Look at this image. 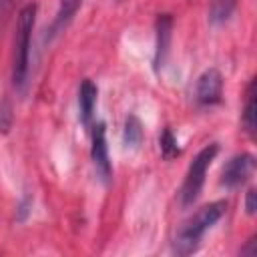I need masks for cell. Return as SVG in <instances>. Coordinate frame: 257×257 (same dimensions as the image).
<instances>
[{
	"label": "cell",
	"instance_id": "obj_9",
	"mask_svg": "<svg viewBox=\"0 0 257 257\" xmlns=\"http://www.w3.org/2000/svg\"><path fill=\"white\" fill-rule=\"evenodd\" d=\"M255 80L249 82V88H247V102H245V110H243V124H245V131L249 135L255 133V126H257V112H255Z\"/></svg>",
	"mask_w": 257,
	"mask_h": 257
},
{
	"label": "cell",
	"instance_id": "obj_13",
	"mask_svg": "<svg viewBox=\"0 0 257 257\" xmlns=\"http://www.w3.org/2000/svg\"><path fill=\"white\" fill-rule=\"evenodd\" d=\"M161 153H163L165 159H173V157L179 155L177 141H175V137H173V133L169 128H165L163 135H161Z\"/></svg>",
	"mask_w": 257,
	"mask_h": 257
},
{
	"label": "cell",
	"instance_id": "obj_8",
	"mask_svg": "<svg viewBox=\"0 0 257 257\" xmlns=\"http://www.w3.org/2000/svg\"><path fill=\"white\" fill-rule=\"evenodd\" d=\"M96 86L90 78H84L78 90V108H80V120L84 126H90L92 122V112H94V104H96Z\"/></svg>",
	"mask_w": 257,
	"mask_h": 257
},
{
	"label": "cell",
	"instance_id": "obj_3",
	"mask_svg": "<svg viewBox=\"0 0 257 257\" xmlns=\"http://www.w3.org/2000/svg\"><path fill=\"white\" fill-rule=\"evenodd\" d=\"M219 153V147L213 143V145H207L195 159L193 163L189 165V171H187V177L183 181V187H181V205L183 207H189L193 205L199 195H201V189H203V183H205V173L211 165V161L215 159V155Z\"/></svg>",
	"mask_w": 257,
	"mask_h": 257
},
{
	"label": "cell",
	"instance_id": "obj_7",
	"mask_svg": "<svg viewBox=\"0 0 257 257\" xmlns=\"http://www.w3.org/2000/svg\"><path fill=\"white\" fill-rule=\"evenodd\" d=\"M171 30H173V18L169 14H161L157 18V50H155V70H159L165 64L169 44H171Z\"/></svg>",
	"mask_w": 257,
	"mask_h": 257
},
{
	"label": "cell",
	"instance_id": "obj_15",
	"mask_svg": "<svg viewBox=\"0 0 257 257\" xmlns=\"http://www.w3.org/2000/svg\"><path fill=\"white\" fill-rule=\"evenodd\" d=\"M10 4H12V0H0V12H4Z\"/></svg>",
	"mask_w": 257,
	"mask_h": 257
},
{
	"label": "cell",
	"instance_id": "obj_11",
	"mask_svg": "<svg viewBox=\"0 0 257 257\" xmlns=\"http://www.w3.org/2000/svg\"><path fill=\"white\" fill-rule=\"evenodd\" d=\"M80 4H82V0H60V8H58L56 20H54V24H52V34H54L58 28H62V26L76 14V10L80 8Z\"/></svg>",
	"mask_w": 257,
	"mask_h": 257
},
{
	"label": "cell",
	"instance_id": "obj_1",
	"mask_svg": "<svg viewBox=\"0 0 257 257\" xmlns=\"http://www.w3.org/2000/svg\"><path fill=\"white\" fill-rule=\"evenodd\" d=\"M227 211V203L225 201H215V203H209L205 207H201L189 221L183 223V227L179 229L177 237H175V251L179 255H189L193 253L199 243H201V237L205 235L207 229H211L221 217L223 213Z\"/></svg>",
	"mask_w": 257,
	"mask_h": 257
},
{
	"label": "cell",
	"instance_id": "obj_14",
	"mask_svg": "<svg viewBox=\"0 0 257 257\" xmlns=\"http://www.w3.org/2000/svg\"><path fill=\"white\" fill-rule=\"evenodd\" d=\"M245 209H247V213H249V215H253V213H255V209H257V193H255V189H249V191H247Z\"/></svg>",
	"mask_w": 257,
	"mask_h": 257
},
{
	"label": "cell",
	"instance_id": "obj_6",
	"mask_svg": "<svg viewBox=\"0 0 257 257\" xmlns=\"http://www.w3.org/2000/svg\"><path fill=\"white\" fill-rule=\"evenodd\" d=\"M92 161L98 171V175L108 181L110 177V161H108V147H106V126L104 122H98L92 131Z\"/></svg>",
	"mask_w": 257,
	"mask_h": 257
},
{
	"label": "cell",
	"instance_id": "obj_10",
	"mask_svg": "<svg viewBox=\"0 0 257 257\" xmlns=\"http://www.w3.org/2000/svg\"><path fill=\"white\" fill-rule=\"evenodd\" d=\"M141 141H143V124L135 114H131L124 122V145L131 149H137Z\"/></svg>",
	"mask_w": 257,
	"mask_h": 257
},
{
	"label": "cell",
	"instance_id": "obj_5",
	"mask_svg": "<svg viewBox=\"0 0 257 257\" xmlns=\"http://www.w3.org/2000/svg\"><path fill=\"white\" fill-rule=\"evenodd\" d=\"M223 94V76L217 68H209L205 70L195 86V96L201 104H215L221 100Z\"/></svg>",
	"mask_w": 257,
	"mask_h": 257
},
{
	"label": "cell",
	"instance_id": "obj_2",
	"mask_svg": "<svg viewBox=\"0 0 257 257\" xmlns=\"http://www.w3.org/2000/svg\"><path fill=\"white\" fill-rule=\"evenodd\" d=\"M36 18V4H26L18 14L16 36H14V64L12 80L16 86H22L28 76V58H30V36Z\"/></svg>",
	"mask_w": 257,
	"mask_h": 257
},
{
	"label": "cell",
	"instance_id": "obj_4",
	"mask_svg": "<svg viewBox=\"0 0 257 257\" xmlns=\"http://www.w3.org/2000/svg\"><path fill=\"white\" fill-rule=\"evenodd\" d=\"M253 171H255V159H253V155H249V153L237 155V157H233L223 167L221 185H225L227 189H235V187L243 185L253 175Z\"/></svg>",
	"mask_w": 257,
	"mask_h": 257
},
{
	"label": "cell",
	"instance_id": "obj_12",
	"mask_svg": "<svg viewBox=\"0 0 257 257\" xmlns=\"http://www.w3.org/2000/svg\"><path fill=\"white\" fill-rule=\"evenodd\" d=\"M235 4L237 0H211V8H209L211 22H225L231 16Z\"/></svg>",
	"mask_w": 257,
	"mask_h": 257
}]
</instances>
